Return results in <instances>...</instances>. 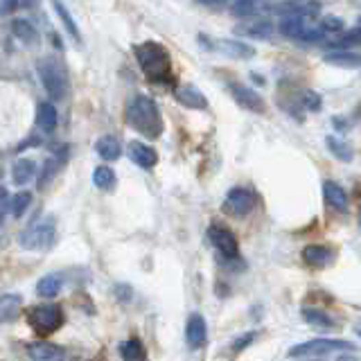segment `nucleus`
Returning a JSON list of instances; mask_svg holds the SVG:
<instances>
[{
  "label": "nucleus",
  "mask_w": 361,
  "mask_h": 361,
  "mask_svg": "<svg viewBox=\"0 0 361 361\" xmlns=\"http://www.w3.org/2000/svg\"><path fill=\"white\" fill-rule=\"evenodd\" d=\"M127 122L136 132H140L145 138H158L163 134V120H160V111L156 102L147 95H136L132 102L127 104Z\"/></svg>",
  "instance_id": "f257e3e1"
},
{
  "label": "nucleus",
  "mask_w": 361,
  "mask_h": 361,
  "mask_svg": "<svg viewBox=\"0 0 361 361\" xmlns=\"http://www.w3.org/2000/svg\"><path fill=\"white\" fill-rule=\"evenodd\" d=\"M230 95H233L235 102L244 106V109H249L253 113H264V102L256 90L242 86V84H230Z\"/></svg>",
  "instance_id": "9d476101"
},
{
  "label": "nucleus",
  "mask_w": 361,
  "mask_h": 361,
  "mask_svg": "<svg viewBox=\"0 0 361 361\" xmlns=\"http://www.w3.org/2000/svg\"><path fill=\"white\" fill-rule=\"evenodd\" d=\"M55 242V221L43 219L21 233V247L25 251H48Z\"/></svg>",
  "instance_id": "39448f33"
},
{
  "label": "nucleus",
  "mask_w": 361,
  "mask_h": 361,
  "mask_svg": "<svg viewBox=\"0 0 361 361\" xmlns=\"http://www.w3.org/2000/svg\"><path fill=\"white\" fill-rule=\"evenodd\" d=\"M10 27H12V34L16 38H21V41H25V43H34L36 41V29H34V25L29 21L14 18Z\"/></svg>",
  "instance_id": "5701e85b"
},
{
  "label": "nucleus",
  "mask_w": 361,
  "mask_h": 361,
  "mask_svg": "<svg viewBox=\"0 0 361 361\" xmlns=\"http://www.w3.org/2000/svg\"><path fill=\"white\" fill-rule=\"evenodd\" d=\"M336 361H355V359H352V357H339Z\"/></svg>",
  "instance_id": "e433bc0d"
},
{
  "label": "nucleus",
  "mask_w": 361,
  "mask_h": 361,
  "mask_svg": "<svg viewBox=\"0 0 361 361\" xmlns=\"http://www.w3.org/2000/svg\"><path fill=\"white\" fill-rule=\"evenodd\" d=\"M36 73L41 77V84L52 99H64L68 93V79H66V71L64 66L59 64L57 59L52 57H43L36 64Z\"/></svg>",
  "instance_id": "7ed1b4c3"
},
{
  "label": "nucleus",
  "mask_w": 361,
  "mask_h": 361,
  "mask_svg": "<svg viewBox=\"0 0 361 361\" xmlns=\"http://www.w3.org/2000/svg\"><path fill=\"white\" fill-rule=\"evenodd\" d=\"M52 3H55V12L59 14V18L64 21V27L68 29V32H71V36L75 38V41H79V38H82L79 29H77V25H75V21H73L71 14L66 12V7L61 5V0H52Z\"/></svg>",
  "instance_id": "c85d7f7f"
},
{
  "label": "nucleus",
  "mask_w": 361,
  "mask_h": 361,
  "mask_svg": "<svg viewBox=\"0 0 361 361\" xmlns=\"http://www.w3.org/2000/svg\"><path fill=\"white\" fill-rule=\"evenodd\" d=\"M303 314V321L307 325L316 327V329H332L334 327V321L327 316V314L319 312V310H312V307H307V310L301 312Z\"/></svg>",
  "instance_id": "412c9836"
},
{
  "label": "nucleus",
  "mask_w": 361,
  "mask_h": 361,
  "mask_svg": "<svg viewBox=\"0 0 361 361\" xmlns=\"http://www.w3.org/2000/svg\"><path fill=\"white\" fill-rule=\"evenodd\" d=\"M253 339H256V332H247V334H242V339H237V341L233 343V350H235V352L244 350V348H247V345L253 341Z\"/></svg>",
  "instance_id": "c9c22d12"
},
{
  "label": "nucleus",
  "mask_w": 361,
  "mask_h": 361,
  "mask_svg": "<svg viewBox=\"0 0 361 361\" xmlns=\"http://www.w3.org/2000/svg\"><path fill=\"white\" fill-rule=\"evenodd\" d=\"M29 203H32V195L29 192H16L12 199V214L14 217H23V212L29 208Z\"/></svg>",
  "instance_id": "c756f323"
},
{
  "label": "nucleus",
  "mask_w": 361,
  "mask_h": 361,
  "mask_svg": "<svg viewBox=\"0 0 361 361\" xmlns=\"http://www.w3.org/2000/svg\"><path fill=\"white\" fill-rule=\"evenodd\" d=\"M93 183L99 190H113L115 188V172L106 165L97 167V170L93 172Z\"/></svg>",
  "instance_id": "cd10ccee"
},
{
  "label": "nucleus",
  "mask_w": 361,
  "mask_h": 361,
  "mask_svg": "<svg viewBox=\"0 0 361 361\" xmlns=\"http://www.w3.org/2000/svg\"><path fill=\"white\" fill-rule=\"evenodd\" d=\"M355 332H357V334L361 336V325H357V327H355Z\"/></svg>",
  "instance_id": "4c0bfd02"
},
{
  "label": "nucleus",
  "mask_w": 361,
  "mask_h": 361,
  "mask_svg": "<svg viewBox=\"0 0 361 361\" xmlns=\"http://www.w3.org/2000/svg\"><path fill=\"white\" fill-rule=\"evenodd\" d=\"M36 125L45 134L55 132V127H57V109L50 102H41V104H38V109H36Z\"/></svg>",
  "instance_id": "f3484780"
},
{
  "label": "nucleus",
  "mask_w": 361,
  "mask_h": 361,
  "mask_svg": "<svg viewBox=\"0 0 361 361\" xmlns=\"http://www.w3.org/2000/svg\"><path fill=\"white\" fill-rule=\"evenodd\" d=\"M303 260L312 266H325L334 260V251L323 244H310L303 249Z\"/></svg>",
  "instance_id": "4468645a"
},
{
  "label": "nucleus",
  "mask_w": 361,
  "mask_h": 361,
  "mask_svg": "<svg viewBox=\"0 0 361 361\" xmlns=\"http://www.w3.org/2000/svg\"><path fill=\"white\" fill-rule=\"evenodd\" d=\"M129 156H132L134 163L140 165L142 170H151V167L158 163V153H156V149L149 147V145L140 142V140L129 142Z\"/></svg>",
  "instance_id": "f8f14e48"
},
{
  "label": "nucleus",
  "mask_w": 361,
  "mask_h": 361,
  "mask_svg": "<svg viewBox=\"0 0 361 361\" xmlns=\"http://www.w3.org/2000/svg\"><path fill=\"white\" fill-rule=\"evenodd\" d=\"M323 197H325V201L332 206L334 210H345V208H348V195H345L343 188L336 186L334 181H325L323 183Z\"/></svg>",
  "instance_id": "dca6fc26"
},
{
  "label": "nucleus",
  "mask_w": 361,
  "mask_h": 361,
  "mask_svg": "<svg viewBox=\"0 0 361 361\" xmlns=\"http://www.w3.org/2000/svg\"><path fill=\"white\" fill-rule=\"evenodd\" d=\"M12 179L16 186H25L34 179V163L29 158H21L14 163V170H12Z\"/></svg>",
  "instance_id": "aec40b11"
},
{
  "label": "nucleus",
  "mask_w": 361,
  "mask_h": 361,
  "mask_svg": "<svg viewBox=\"0 0 361 361\" xmlns=\"http://www.w3.org/2000/svg\"><path fill=\"white\" fill-rule=\"evenodd\" d=\"M61 291V278L59 275H45L36 282V294L41 298H55Z\"/></svg>",
  "instance_id": "393cba45"
},
{
  "label": "nucleus",
  "mask_w": 361,
  "mask_h": 361,
  "mask_svg": "<svg viewBox=\"0 0 361 361\" xmlns=\"http://www.w3.org/2000/svg\"><path fill=\"white\" fill-rule=\"evenodd\" d=\"M61 323H64V314L57 305H38L29 312V325L34 327V332L43 336L57 332Z\"/></svg>",
  "instance_id": "423d86ee"
},
{
  "label": "nucleus",
  "mask_w": 361,
  "mask_h": 361,
  "mask_svg": "<svg viewBox=\"0 0 361 361\" xmlns=\"http://www.w3.org/2000/svg\"><path fill=\"white\" fill-rule=\"evenodd\" d=\"M208 339V325H206V319L201 314H192L186 323V341L190 348H201Z\"/></svg>",
  "instance_id": "9b49d317"
},
{
  "label": "nucleus",
  "mask_w": 361,
  "mask_h": 361,
  "mask_svg": "<svg viewBox=\"0 0 361 361\" xmlns=\"http://www.w3.org/2000/svg\"><path fill=\"white\" fill-rule=\"evenodd\" d=\"M210 240L214 244V249H217L224 258H228V260L237 258V240L228 228L219 226V224L210 226Z\"/></svg>",
  "instance_id": "1a4fd4ad"
},
{
  "label": "nucleus",
  "mask_w": 361,
  "mask_h": 361,
  "mask_svg": "<svg viewBox=\"0 0 361 361\" xmlns=\"http://www.w3.org/2000/svg\"><path fill=\"white\" fill-rule=\"evenodd\" d=\"M134 52H136L138 64H140V68H142V73L147 75L151 82H160V79H167V77H170L172 59H170V52H167L160 43L142 41L136 45Z\"/></svg>",
  "instance_id": "f03ea898"
},
{
  "label": "nucleus",
  "mask_w": 361,
  "mask_h": 361,
  "mask_svg": "<svg viewBox=\"0 0 361 361\" xmlns=\"http://www.w3.org/2000/svg\"><path fill=\"white\" fill-rule=\"evenodd\" d=\"M253 206H256V197H253L251 190H247V188H233L226 195L224 210L228 214H235V217H244V214H249L253 210Z\"/></svg>",
  "instance_id": "6e6552de"
},
{
  "label": "nucleus",
  "mask_w": 361,
  "mask_h": 361,
  "mask_svg": "<svg viewBox=\"0 0 361 361\" xmlns=\"http://www.w3.org/2000/svg\"><path fill=\"white\" fill-rule=\"evenodd\" d=\"M29 361H66L64 350L52 343H32L27 348Z\"/></svg>",
  "instance_id": "ddd939ff"
},
{
  "label": "nucleus",
  "mask_w": 361,
  "mask_h": 361,
  "mask_svg": "<svg viewBox=\"0 0 361 361\" xmlns=\"http://www.w3.org/2000/svg\"><path fill=\"white\" fill-rule=\"evenodd\" d=\"M359 228H361V210H359Z\"/></svg>",
  "instance_id": "58836bf2"
},
{
  "label": "nucleus",
  "mask_w": 361,
  "mask_h": 361,
  "mask_svg": "<svg viewBox=\"0 0 361 361\" xmlns=\"http://www.w3.org/2000/svg\"><path fill=\"white\" fill-rule=\"evenodd\" d=\"M321 29H323V32H341L343 21L339 16H325L321 21Z\"/></svg>",
  "instance_id": "473e14b6"
},
{
  "label": "nucleus",
  "mask_w": 361,
  "mask_h": 361,
  "mask_svg": "<svg viewBox=\"0 0 361 361\" xmlns=\"http://www.w3.org/2000/svg\"><path fill=\"white\" fill-rule=\"evenodd\" d=\"M307 27L310 25H307L301 16H287V18H282V23H280L282 34L289 36V38H301V41H303V34H305Z\"/></svg>",
  "instance_id": "4be33fe9"
},
{
  "label": "nucleus",
  "mask_w": 361,
  "mask_h": 361,
  "mask_svg": "<svg viewBox=\"0 0 361 361\" xmlns=\"http://www.w3.org/2000/svg\"><path fill=\"white\" fill-rule=\"evenodd\" d=\"M199 41H201L203 48L221 52V55L233 57V59H249V57L256 55V50H253L251 45L242 43V41H226V38H214V41H210V38H206L203 34L199 36Z\"/></svg>",
  "instance_id": "0eeeda50"
},
{
  "label": "nucleus",
  "mask_w": 361,
  "mask_h": 361,
  "mask_svg": "<svg viewBox=\"0 0 361 361\" xmlns=\"http://www.w3.org/2000/svg\"><path fill=\"white\" fill-rule=\"evenodd\" d=\"M355 343L341 341V339H312L305 343H298L289 350V357H323L332 355V352H352Z\"/></svg>",
  "instance_id": "20e7f679"
},
{
  "label": "nucleus",
  "mask_w": 361,
  "mask_h": 361,
  "mask_svg": "<svg viewBox=\"0 0 361 361\" xmlns=\"http://www.w3.org/2000/svg\"><path fill=\"white\" fill-rule=\"evenodd\" d=\"M95 151L104 160H118L120 153H122V147H120V142H118V138L115 136H102L95 142Z\"/></svg>",
  "instance_id": "a211bd4d"
},
{
  "label": "nucleus",
  "mask_w": 361,
  "mask_h": 361,
  "mask_svg": "<svg viewBox=\"0 0 361 361\" xmlns=\"http://www.w3.org/2000/svg\"><path fill=\"white\" fill-rule=\"evenodd\" d=\"M256 12V0H235L233 3V14L235 16H251V14Z\"/></svg>",
  "instance_id": "2f4dec72"
},
{
  "label": "nucleus",
  "mask_w": 361,
  "mask_h": 361,
  "mask_svg": "<svg viewBox=\"0 0 361 361\" xmlns=\"http://www.w3.org/2000/svg\"><path fill=\"white\" fill-rule=\"evenodd\" d=\"M55 172H57V160L52 158V160H48V163H45V170H43V176H41V181H38V186H45V181L50 179V176H55Z\"/></svg>",
  "instance_id": "f704fd0d"
},
{
  "label": "nucleus",
  "mask_w": 361,
  "mask_h": 361,
  "mask_svg": "<svg viewBox=\"0 0 361 361\" xmlns=\"http://www.w3.org/2000/svg\"><path fill=\"white\" fill-rule=\"evenodd\" d=\"M303 102H305L307 109H312V111H316L321 106V99H319L316 93H314V90H307V93H303Z\"/></svg>",
  "instance_id": "72a5a7b5"
},
{
  "label": "nucleus",
  "mask_w": 361,
  "mask_h": 361,
  "mask_svg": "<svg viewBox=\"0 0 361 361\" xmlns=\"http://www.w3.org/2000/svg\"><path fill=\"white\" fill-rule=\"evenodd\" d=\"M327 147H329V151H332L336 158L345 160V163H348V160H352V149L345 142L336 140V138H332V136L327 138Z\"/></svg>",
  "instance_id": "7c9ffc66"
},
{
  "label": "nucleus",
  "mask_w": 361,
  "mask_h": 361,
  "mask_svg": "<svg viewBox=\"0 0 361 361\" xmlns=\"http://www.w3.org/2000/svg\"><path fill=\"white\" fill-rule=\"evenodd\" d=\"M18 305H21V298L14 296V294H5L3 301H0V312H3V321L10 323V321L16 319L18 314Z\"/></svg>",
  "instance_id": "bb28decb"
},
{
  "label": "nucleus",
  "mask_w": 361,
  "mask_h": 361,
  "mask_svg": "<svg viewBox=\"0 0 361 361\" xmlns=\"http://www.w3.org/2000/svg\"><path fill=\"white\" fill-rule=\"evenodd\" d=\"M327 64L332 66H343V68H361V55H355V52H329L325 57Z\"/></svg>",
  "instance_id": "b1692460"
},
{
  "label": "nucleus",
  "mask_w": 361,
  "mask_h": 361,
  "mask_svg": "<svg viewBox=\"0 0 361 361\" xmlns=\"http://www.w3.org/2000/svg\"><path fill=\"white\" fill-rule=\"evenodd\" d=\"M237 32L249 38H269L273 34V27L269 21H253V23H247V25H240Z\"/></svg>",
  "instance_id": "6ab92c4d"
},
{
  "label": "nucleus",
  "mask_w": 361,
  "mask_h": 361,
  "mask_svg": "<svg viewBox=\"0 0 361 361\" xmlns=\"http://www.w3.org/2000/svg\"><path fill=\"white\" fill-rule=\"evenodd\" d=\"M176 99H179L183 106H188V109H206V106H208L203 93L197 86H181L176 90Z\"/></svg>",
  "instance_id": "2eb2a0df"
},
{
  "label": "nucleus",
  "mask_w": 361,
  "mask_h": 361,
  "mask_svg": "<svg viewBox=\"0 0 361 361\" xmlns=\"http://www.w3.org/2000/svg\"><path fill=\"white\" fill-rule=\"evenodd\" d=\"M120 357L122 361H142L145 359V348L138 339H129L120 345Z\"/></svg>",
  "instance_id": "a878e982"
}]
</instances>
